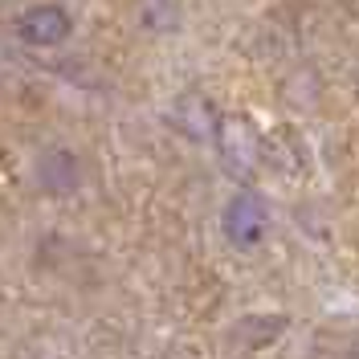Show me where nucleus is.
<instances>
[{"mask_svg": "<svg viewBox=\"0 0 359 359\" xmlns=\"http://www.w3.org/2000/svg\"><path fill=\"white\" fill-rule=\"evenodd\" d=\"M266 224H269V212L253 192H237V196L229 201V208H224V237L237 249L257 245V241L266 237Z\"/></svg>", "mask_w": 359, "mask_h": 359, "instance_id": "f257e3e1", "label": "nucleus"}, {"mask_svg": "<svg viewBox=\"0 0 359 359\" xmlns=\"http://www.w3.org/2000/svg\"><path fill=\"white\" fill-rule=\"evenodd\" d=\"M69 21L66 8H57V4H37V8H29L21 21H17V33H21L29 45H62L69 37Z\"/></svg>", "mask_w": 359, "mask_h": 359, "instance_id": "f03ea898", "label": "nucleus"}]
</instances>
